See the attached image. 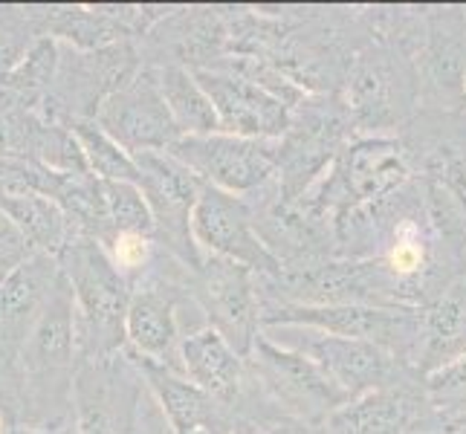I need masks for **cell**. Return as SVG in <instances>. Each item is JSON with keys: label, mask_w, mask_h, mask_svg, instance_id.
<instances>
[{"label": "cell", "mask_w": 466, "mask_h": 434, "mask_svg": "<svg viewBox=\"0 0 466 434\" xmlns=\"http://www.w3.org/2000/svg\"><path fill=\"white\" fill-rule=\"evenodd\" d=\"M64 278H67L76 316L82 359H114L125 348V321L131 308V278L114 264L110 252L90 237L70 240L58 255Z\"/></svg>", "instance_id": "cell-1"}, {"label": "cell", "mask_w": 466, "mask_h": 434, "mask_svg": "<svg viewBox=\"0 0 466 434\" xmlns=\"http://www.w3.org/2000/svg\"><path fill=\"white\" fill-rule=\"evenodd\" d=\"M342 102L357 136H385L406 125L420 105L414 58L391 44H368L353 53L342 78Z\"/></svg>", "instance_id": "cell-2"}, {"label": "cell", "mask_w": 466, "mask_h": 434, "mask_svg": "<svg viewBox=\"0 0 466 434\" xmlns=\"http://www.w3.org/2000/svg\"><path fill=\"white\" fill-rule=\"evenodd\" d=\"M264 328H310L342 339L380 345L417 371L423 348V310L417 308H368V304H267Z\"/></svg>", "instance_id": "cell-3"}, {"label": "cell", "mask_w": 466, "mask_h": 434, "mask_svg": "<svg viewBox=\"0 0 466 434\" xmlns=\"http://www.w3.org/2000/svg\"><path fill=\"white\" fill-rule=\"evenodd\" d=\"M261 333L276 345L290 348L319 365V371L333 382V389L348 403L371 391L400 389V385H414L423 379L414 368L403 365L389 350L371 342L342 339V336L310 328H264Z\"/></svg>", "instance_id": "cell-4"}, {"label": "cell", "mask_w": 466, "mask_h": 434, "mask_svg": "<svg viewBox=\"0 0 466 434\" xmlns=\"http://www.w3.org/2000/svg\"><path fill=\"white\" fill-rule=\"evenodd\" d=\"M350 139H357V131L342 96H308L293 110L290 131L279 139V197L284 203H296L333 166Z\"/></svg>", "instance_id": "cell-5"}, {"label": "cell", "mask_w": 466, "mask_h": 434, "mask_svg": "<svg viewBox=\"0 0 466 434\" xmlns=\"http://www.w3.org/2000/svg\"><path fill=\"white\" fill-rule=\"evenodd\" d=\"M82 365V339H78V316L73 289L61 272L58 289L53 293L46 310L41 313L35 330L29 333L21 348V374H24V403L32 406L53 403L58 397L73 399V379Z\"/></svg>", "instance_id": "cell-6"}, {"label": "cell", "mask_w": 466, "mask_h": 434, "mask_svg": "<svg viewBox=\"0 0 466 434\" xmlns=\"http://www.w3.org/2000/svg\"><path fill=\"white\" fill-rule=\"evenodd\" d=\"M168 154L183 163L203 186L235 197L258 195L279 180V142L247 139L232 134L180 136Z\"/></svg>", "instance_id": "cell-7"}, {"label": "cell", "mask_w": 466, "mask_h": 434, "mask_svg": "<svg viewBox=\"0 0 466 434\" xmlns=\"http://www.w3.org/2000/svg\"><path fill=\"white\" fill-rule=\"evenodd\" d=\"M247 371L267 394L269 406H279L281 414L304 426H325L328 417L348 403L333 389V382L319 371V365L290 348L276 345L264 333L249 353Z\"/></svg>", "instance_id": "cell-8"}, {"label": "cell", "mask_w": 466, "mask_h": 434, "mask_svg": "<svg viewBox=\"0 0 466 434\" xmlns=\"http://www.w3.org/2000/svg\"><path fill=\"white\" fill-rule=\"evenodd\" d=\"M134 159L139 168V188L154 215V237L191 272H198L203 264V252L191 235V215H195L203 183L183 163H177L168 151L134 154Z\"/></svg>", "instance_id": "cell-9"}, {"label": "cell", "mask_w": 466, "mask_h": 434, "mask_svg": "<svg viewBox=\"0 0 466 434\" xmlns=\"http://www.w3.org/2000/svg\"><path fill=\"white\" fill-rule=\"evenodd\" d=\"M195 298L208 325L238 350V357L249 359L261 336L258 276L244 264L203 255V264L195 272Z\"/></svg>", "instance_id": "cell-10"}, {"label": "cell", "mask_w": 466, "mask_h": 434, "mask_svg": "<svg viewBox=\"0 0 466 434\" xmlns=\"http://www.w3.org/2000/svg\"><path fill=\"white\" fill-rule=\"evenodd\" d=\"M191 235L203 255L244 264L261 278H279L284 272V264L267 249L255 229V212L247 197L203 186L191 215Z\"/></svg>", "instance_id": "cell-11"}, {"label": "cell", "mask_w": 466, "mask_h": 434, "mask_svg": "<svg viewBox=\"0 0 466 434\" xmlns=\"http://www.w3.org/2000/svg\"><path fill=\"white\" fill-rule=\"evenodd\" d=\"M93 119L127 154L168 151L183 136L163 99L154 67H142L125 87H119L114 96H107Z\"/></svg>", "instance_id": "cell-12"}, {"label": "cell", "mask_w": 466, "mask_h": 434, "mask_svg": "<svg viewBox=\"0 0 466 434\" xmlns=\"http://www.w3.org/2000/svg\"><path fill=\"white\" fill-rule=\"evenodd\" d=\"M137 368L114 359H82L73 379L76 434H134L139 417Z\"/></svg>", "instance_id": "cell-13"}, {"label": "cell", "mask_w": 466, "mask_h": 434, "mask_svg": "<svg viewBox=\"0 0 466 434\" xmlns=\"http://www.w3.org/2000/svg\"><path fill=\"white\" fill-rule=\"evenodd\" d=\"M195 76L215 105L220 134L279 142L290 131L293 110L249 78L229 70H195Z\"/></svg>", "instance_id": "cell-14"}, {"label": "cell", "mask_w": 466, "mask_h": 434, "mask_svg": "<svg viewBox=\"0 0 466 434\" xmlns=\"http://www.w3.org/2000/svg\"><path fill=\"white\" fill-rule=\"evenodd\" d=\"M431 417L435 409L429 406L420 379L414 385L382 389L350 399L336 409L321 429L328 434H414L417 426H423V431L443 429L431 426Z\"/></svg>", "instance_id": "cell-15"}, {"label": "cell", "mask_w": 466, "mask_h": 434, "mask_svg": "<svg viewBox=\"0 0 466 434\" xmlns=\"http://www.w3.org/2000/svg\"><path fill=\"white\" fill-rule=\"evenodd\" d=\"M61 281V264L53 255H29L0 281V339L18 353L35 330Z\"/></svg>", "instance_id": "cell-16"}, {"label": "cell", "mask_w": 466, "mask_h": 434, "mask_svg": "<svg viewBox=\"0 0 466 434\" xmlns=\"http://www.w3.org/2000/svg\"><path fill=\"white\" fill-rule=\"evenodd\" d=\"M131 362L137 374L148 382L174 434H229L238 426L229 409H223L180 371L142 357H131Z\"/></svg>", "instance_id": "cell-17"}, {"label": "cell", "mask_w": 466, "mask_h": 434, "mask_svg": "<svg viewBox=\"0 0 466 434\" xmlns=\"http://www.w3.org/2000/svg\"><path fill=\"white\" fill-rule=\"evenodd\" d=\"M180 371L200 391H206L223 409H235L244 397L247 385V359L238 357V350L212 328L203 325L200 330L188 333L180 345Z\"/></svg>", "instance_id": "cell-18"}, {"label": "cell", "mask_w": 466, "mask_h": 434, "mask_svg": "<svg viewBox=\"0 0 466 434\" xmlns=\"http://www.w3.org/2000/svg\"><path fill=\"white\" fill-rule=\"evenodd\" d=\"M127 345L134 357L151 359L180 371V321L171 287H139L134 289L125 321ZM183 374V371H180Z\"/></svg>", "instance_id": "cell-19"}, {"label": "cell", "mask_w": 466, "mask_h": 434, "mask_svg": "<svg viewBox=\"0 0 466 434\" xmlns=\"http://www.w3.org/2000/svg\"><path fill=\"white\" fill-rule=\"evenodd\" d=\"M466 357V276L423 308V348L417 374L429 377Z\"/></svg>", "instance_id": "cell-20"}, {"label": "cell", "mask_w": 466, "mask_h": 434, "mask_svg": "<svg viewBox=\"0 0 466 434\" xmlns=\"http://www.w3.org/2000/svg\"><path fill=\"white\" fill-rule=\"evenodd\" d=\"M0 208L9 215L32 255H53V258H58L64 247L73 240L70 220L61 212V206L53 197L38 195V191L0 195Z\"/></svg>", "instance_id": "cell-21"}, {"label": "cell", "mask_w": 466, "mask_h": 434, "mask_svg": "<svg viewBox=\"0 0 466 434\" xmlns=\"http://www.w3.org/2000/svg\"><path fill=\"white\" fill-rule=\"evenodd\" d=\"M154 70L163 99L183 136H203L220 131L215 105L200 87L195 70L180 67V64H157Z\"/></svg>", "instance_id": "cell-22"}, {"label": "cell", "mask_w": 466, "mask_h": 434, "mask_svg": "<svg viewBox=\"0 0 466 434\" xmlns=\"http://www.w3.org/2000/svg\"><path fill=\"white\" fill-rule=\"evenodd\" d=\"M102 206H105V249L116 237H154L151 206L137 183L102 180Z\"/></svg>", "instance_id": "cell-23"}, {"label": "cell", "mask_w": 466, "mask_h": 434, "mask_svg": "<svg viewBox=\"0 0 466 434\" xmlns=\"http://www.w3.org/2000/svg\"><path fill=\"white\" fill-rule=\"evenodd\" d=\"M67 127L76 134L78 145H82L90 174H96L99 180H119V183L139 186V168L134 154H127L114 136L105 134L99 122L85 116H70Z\"/></svg>", "instance_id": "cell-24"}, {"label": "cell", "mask_w": 466, "mask_h": 434, "mask_svg": "<svg viewBox=\"0 0 466 434\" xmlns=\"http://www.w3.org/2000/svg\"><path fill=\"white\" fill-rule=\"evenodd\" d=\"M58 44L56 38L44 35L24 53L18 64H12L4 73H0V87H6L12 93L24 96L26 102L38 105L41 96L50 90L58 73Z\"/></svg>", "instance_id": "cell-25"}, {"label": "cell", "mask_w": 466, "mask_h": 434, "mask_svg": "<svg viewBox=\"0 0 466 434\" xmlns=\"http://www.w3.org/2000/svg\"><path fill=\"white\" fill-rule=\"evenodd\" d=\"M423 394L443 423H466V357L423 377Z\"/></svg>", "instance_id": "cell-26"}, {"label": "cell", "mask_w": 466, "mask_h": 434, "mask_svg": "<svg viewBox=\"0 0 466 434\" xmlns=\"http://www.w3.org/2000/svg\"><path fill=\"white\" fill-rule=\"evenodd\" d=\"M21 357L12 353L4 339H0V409H4L9 417L18 411L21 399H18V389L24 385V374L18 371Z\"/></svg>", "instance_id": "cell-27"}, {"label": "cell", "mask_w": 466, "mask_h": 434, "mask_svg": "<svg viewBox=\"0 0 466 434\" xmlns=\"http://www.w3.org/2000/svg\"><path fill=\"white\" fill-rule=\"evenodd\" d=\"M29 255L32 252L26 247V240L21 237L18 229H15V223L9 220V215L0 208V281H4L18 264H24Z\"/></svg>", "instance_id": "cell-28"}, {"label": "cell", "mask_w": 466, "mask_h": 434, "mask_svg": "<svg viewBox=\"0 0 466 434\" xmlns=\"http://www.w3.org/2000/svg\"><path fill=\"white\" fill-rule=\"evenodd\" d=\"M4 434H76V429L70 426H12Z\"/></svg>", "instance_id": "cell-29"}, {"label": "cell", "mask_w": 466, "mask_h": 434, "mask_svg": "<svg viewBox=\"0 0 466 434\" xmlns=\"http://www.w3.org/2000/svg\"><path fill=\"white\" fill-rule=\"evenodd\" d=\"M267 434H328L325 429H316V426H304V423H299V426H276V429H269Z\"/></svg>", "instance_id": "cell-30"}, {"label": "cell", "mask_w": 466, "mask_h": 434, "mask_svg": "<svg viewBox=\"0 0 466 434\" xmlns=\"http://www.w3.org/2000/svg\"><path fill=\"white\" fill-rule=\"evenodd\" d=\"M229 434H258V431H255V429H252L249 423H238V426H235V429L229 431Z\"/></svg>", "instance_id": "cell-31"}]
</instances>
